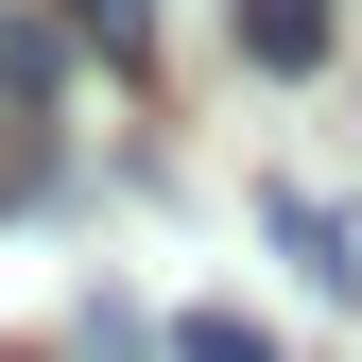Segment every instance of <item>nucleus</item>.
I'll return each instance as SVG.
<instances>
[{
  "label": "nucleus",
  "mask_w": 362,
  "mask_h": 362,
  "mask_svg": "<svg viewBox=\"0 0 362 362\" xmlns=\"http://www.w3.org/2000/svg\"><path fill=\"white\" fill-rule=\"evenodd\" d=\"M242 69H328V0H242Z\"/></svg>",
  "instance_id": "1"
},
{
  "label": "nucleus",
  "mask_w": 362,
  "mask_h": 362,
  "mask_svg": "<svg viewBox=\"0 0 362 362\" xmlns=\"http://www.w3.org/2000/svg\"><path fill=\"white\" fill-rule=\"evenodd\" d=\"M276 242H293V259H310V276H328V293L362 276V259H345V224H328V207H310V190H276Z\"/></svg>",
  "instance_id": "2"
},
{
  "label": "nucleus",
  "mask_w": 362,
  "mask_h": 362,
  "mask_svg": "<svg viewBox=\"0 0 362 362\" xmlns=\"http://www.w3.org/2000/svg\"><path fill=\"white\" fill-rule=\"evenodd\" d=\"M173 362H276V345H259L242 310H190V328H173Z\"/></svg>",
  "instance_id": "3"
},
{
  "label": "nucleus",
  "mask_w": 362,
  "mask_h": 362,
  "mask_svg": "<svg viewBox=\"0 0 362 362\" xmlns=\"http://www.w3.org/2000/svg\"><path fill=\"white\" fill-rule=\"evenodd\" d=\"M0 104H52V35H0Z\"/></svg>",
  "instance_id": "4"
},
{
  "label": "nucleus",
  "mask_w": 362,
  "mask_h": 362,
  "mask_svg": "<svg viewBox=\"0 0 362 362\" xmlns=\"http://www.w3.org/2000/svg\"><path fill=\"white\" fill-rule=\"evenodd\" d=\"M69 18H86V35H104V52H121V69H139V35H156V0H69Z\"/></svg>",
  "instance_id": "5"
}]
</instances>
